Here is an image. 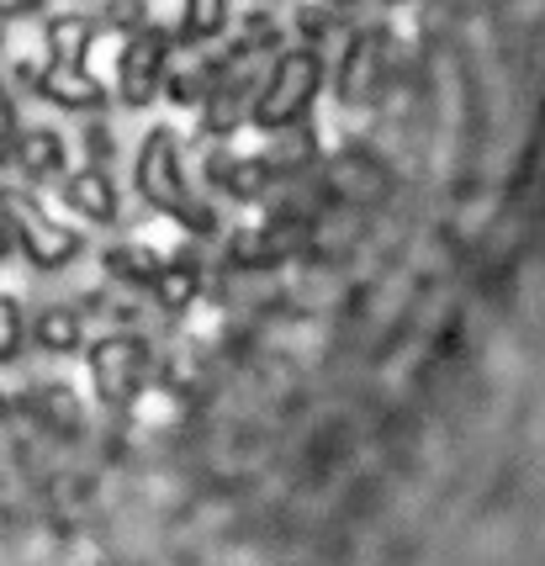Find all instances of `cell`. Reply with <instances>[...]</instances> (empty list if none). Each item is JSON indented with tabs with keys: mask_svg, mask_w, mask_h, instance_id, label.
<instances>
[{
	"mask_svg": "<svg viewBox=\"0 0 545 566\" xmlns=\"http://www.w3.org/2000/svg\"><path fill=\"white\" fill-rule=\"evenodd\" d=\"M323 49H307V43H292V49L275 53V64L260 74V91H254V112H249V127L260 133H281V127L307 123L313 101L323 91Z\"/></svg>",
	"mask_w": 545,
	"mask_h": 566,
	"instance_id": "6da1fadb",
	"label": "cell"
},
{
	"mask_svg": "<svg viewBox=\"0 0 545 566\" xmlns=\"http://www.w3.org/2000/svg\"><path fill=\"white\" fill-rule=\"evenodd\" d=\"M133 191L149 201L154 212L175 218L186 197H191V175H186V154H180V133L170 123H154L138 148H133Z\"/></svg>",
	"mask_w": 545,
	"mask_h": 566,
	"instance_id": "7a4b0ae2",
	"label": "cell"
},
{
	"mask_svg": "<svg viewBox=\"0 0 545 566\" xmlns=\"http://www.w3.org/2000/svg\"><path fill=\"white\" fill-rule=\"evenodd\" d=\"M175 49H180L175 32L159 22L123 38V53H117V101L127 112H144V106H154L165 96V74L175 64Z\"/></svg>",
	"mask_w": 545,
	"mask_h": 566,
	"instance_id": "3957f363",
	"label": "cell"
},
{
	"mask_svg": "<svg viewBox=\"0 0 545 566\" xmlns=\"http://www.w3.org/2000/svg\"><path fill=\"white\" fill-rule=\"evenodd\" d=\"M85 370H91V392L106 402V408H127L144 376H149V339L144 334H127V328H112L101 334L96 345L85 349Z\"/></svg>",
	"mask_w": 545,
	"mask_h": 566,
	"instance_id": "277c9868",
	"label": "cell"
},
{
	"mask_svg": "<svg viewBox=\"0 0 545 566\" xmlns=\"http://www.w3.org/2000/svg\"><path fill=\"white\" fill-rule=\"evenodd\" d=\"M11 207H17V254H22L38 275L70 271L80 254H85V233H80V228L49 218L43 207H32V201L17 197V191H11Z\"/></svg>",
	"mask_w": 545,
	"mask_h": 566,
	"instance_id": "5b68a950",
	"label": "cell"
},
{
	"mask_svg": "<svg viewBox=\"0 0 545 566\" xmlns=\"http://www.w3.org/2000/svg\"><path fill=\"white\" fill-rule=\"evenodd\" d=\"M381 64H387V38L381 27H355L334 64V101L339 106H366L381 91Z\"/></svg>",
	"mask_w": 545,
	"mask_h": 566,
	"instance_id": "8992f818",
	"label": "cell"
},
{
	"mask_svg": "<svg viewBox=\"0 0 545 566\" xmlns=\"http://www.w3.org/2000/svg\"><path fill=\"white\" fill-rule=\"evenodd\" d=\"M27 85L38 91V101H49V106H59V112L101 117V106H106V85H101L85 64H59V59L32 64V70H27Z\"/></svg>",
	"mask_w": 545,
	"mask_h": 566,
	"instance_id": "52a82bcc",
	"label": "cell"
},
{
	"mask_svg": "<svg viewBox=\"0 0 545 566\" xmlns=\"http://www.w3.org/2000/svg\"><path fill=\"white\" fill-rule=\"evenodd\" d=\"M59 197H64V207H70L80 222H91V228H117V218H123V191H117V180H112L106 165H91V159H85L80 170H64Z\"/></svg>",
	"mask_w": 545,
	"mask_h": 566,
	"instance_id": "ba28073f",
	"label": "cell"
},
{
	"mask_svg": "<svg viewBox=\"0 0 545 566\" xmlns=\"http://www.w3.org/2000/svg\"><path fill=\"white\" fill-rule=\"evenodd\" d=\"M0 159L11 165V170H22L32 186H43V180H64L70 170V138L49 123H32V127H17V138L0 148Z\"/></svg>",
	"mask_w": 545,
	"mask_h": 566,
	"instance_id": "9c48e42d",
	"label": "cell"
},
{
	"mask_svg": "<svg viewBox=\"0 0 545 566\" xmlns=\"http://www.w3.org/2000/svg\"><path fill=\"white\" fill-rule=\"evenodd\" d=\"M201 175L212 180V191H223L228 201H260L271 191V165L260 154H233V148L212 144L207 159H201Z\"/></svg>",
	"mask_w": 545,
	"mask_h": 566,
	"instance_id": "30bf717a",
	"label": "cell"
},
{
	"mask_svg": "<svg viewBox=\"0 0 545 566\" xmlns=\"http://www.w3.org/2000/svg\"><path fill=\"white\" fill-rule=\"evenodd\" d=\"M302 233H307V222L281 212L271 222H249L244 233H233L228 254H233V265H275L281 254H292L302 244Z\"/></svg>",
	"mask_w": 545,
	"mask_h": 566,
	"instance_id": "8fae6325",
	"label": "cell"
},
{
	"mask_svg": "<svg viewBox=\"0 0 545 566\" xmlns=\"http://www.w3.org/2000/svg\"><path fill=\"white\" fill-rule=\"evenodd\" d=\"M201 286H207V271H201L197 254H175V260H165L159 275L149 281V296H154V307H159L165 318H175V313L197 307Z\"/></svg>",
	"mask_w": 545,
	"mask_h": 566,
	"instance_id": "7c38bea8",
	"label": "cell"
},
{
	"mask_svg": "<svg viewBox=\"0 0 545 566\" xmlns=\"http://www.w3.org/2000/svg\"><path fill=\"white\" fill-rule=\"evenodd\" d=\"M27 339L43 355H80L85 349V313L70 302H43L38 318L27 323Z\"/></svg>",
	"mask_w": 545,
	"mask_h": 566,
	"instance_id": "4fadbf2b",
	"label": "cell"
},
{
	"mask_svg": "<svg viewBox=\"0 0 545 566\" xmlns=\"http://www.w3.org/2000/svg\"><path fill=\"white\" fill-rule=\"evenodd\" d=\"M96 32L101 22L91 11H53V17H43V43H49V59H59V64H85Z\"/></svg>",
	"mask_w": 545,
	"mask_h": 566,
	"instance_id": "5bb4252c",
	"label": "cell"
},
{
	"mask_svg": "<svg viewBox=\"0 0 545 566\" xmlns=\"http://www.w3.org/2000/svg\"><path fill=\"white\" fill-rule=\"evenodd\" d=\"M159 265H165V254L154 244H144V239L101 249V271H106V281H117L127 292H149V281L159 275Z\"/></svg>",
	"mask_w": 545,
	"mask_h": 566,
	"instance_id": "9a60e30c",
	"label": "cell"
},
{
	"mask_svg": "<svg viewBox=\"0 0 545 566\" xmlns=\"http://www.w3.org/2000/svg\"><path fill=\"white\" fill-rule=\"evenodd\" d=\"M271 144L260 148V159L271 165L275 180H292L297 170H307L318 159V127L313 123H297V127H281V133H265Z\"/></svg>",
	"mask_w": 545,
	"mask_h": 566,
	"instance_id": "2e32d148",
	"label": "cell"
},
{
	"mask_svg": "<svg viewBox=\"0 0 545 566\" xmlns=\"http://www.w3.org/2000/svg\"><path fill=\"white\" fill-rule=\"evenodd\" d=\"M233 17V0H180V27H175V43L180 49H207L228 32Z\"/></svg>",
	"mask_w": 545,
	"mask_h": 566,
	"instance_id": "e0dca14e",
	"label": "cell"
},
{
	"mask_svg": "<svg viewBox=\"0 0 545 566\" xmlns=\"http://www.w3.org/2000/svg\"><path fill=\"white\" fill-rule=\"evenodd\" d=\"M27 349V313L11 292H0V366H17Z\"/></svg>",
	"mask_w": 545,
	"mask_h": 566,
	"instance_id": "ac0fdd59",
	"label": "cell"
},
{
	"mask_svg": "<svg viewBox=\"0 0 545 566\" xmlns=\"http://www.w3.org/2000/svg\"><path fill=\"white\" fill-rule=\"evenodd\" d=\"M96 22L112 32H138V27H149V0H106Z\"/></svg>",
	"mask_w": 545,
	"mask_h": 566,
	"instance_id": "d6986e66",
	"label": "cell"
},
{
	"mask_svg": "<svg viewBox=\"0 0 545 566\" xmlns=\"http://www.w3.org/2000/svg\"><path fill=\"white\" fill-rule=\"evenodd\" d=\"M175 222H186V228H191V233H201V239H212V233L223 228V218H218V207H212V197H197V191L186 197V207L175 212Z\"/></svg>",
	"mask_w": 545,
	"mask_h": 566,
	"instance_id": "ffe728a7",
	"label": "cell"
},
{
	"mask_svg": "<svg viewBox=\"0 0 545 566\" xmlns=\"http://www.w3.org/2000/svg\"><path fill=\"white\" fill-rule=\"evenodd\" d=\"M43 413H49V419H59L64 429H75V423H80V402H75V392L53 381L49 392H43Z\"/></svg>",
	"mask_w": 545,
	"mask_h": 566,
	"instance_id": "44dd1931",
	"label": "cell"
},
{
	"mask_svg": "<svg viewBox=\"0 0 545 566\" xmlns=\"http://www.w3.org/2000/svg\"><path fill=\"white\" fill-rule=\"evenodd\" d=\"M17 254V207H11V191H0V265Z\"/></svg>",
	"mask_w": 545,
	"mask_h": 566,
	"instance_id": "7402d4cb",
	"label": "cell"
},
{
	"mask_svg": "<svg viewBox=\"0 0 545 566\" xmlns=\"http://www.w3.org/2000/svg\"><path fill=\"white\" fill-rule=\"evenodd\" d=\"M17 127H22V117H17V96H11V91L0 85V148L17 138Z\"/></svg>",
	"mask_w": 545,
	"mask_h": 566,
	"instance_id": "603a6c76",
	"label": "cell"
},
{
	"mask_svg": "<svg viewBox=\"0 0 545 566\" xmlns=\"http://www.w3.org/2000/svg\"><path fill=\"white\" fill-rule=\"evenodd\" d=\"M85 138H91V165H106V159L117 154V148H112V127H106V123H91V133H85Z\"/></svg>",
	"mask_w": 545,
	"mask_h": 566,
	"instance_id": "cb8c5ba5",
	"label": "cell"
},
{
	"mask_svg": "<svg viewBox=\"0 0 545 566\" xmlns=\"http://www.w3.org/2000/svg\"><path fill=\"white\" fill-rule=\"evenodd\" d=\"M0 11H49V0H0Z\"/></svg>",
	"mask_w": 545,
	"mask_h": 566,
	"instance_id": "d4e9b609",
	"label": "cell"
},
{
	"mask_svg": "<svg viewBox=\"0 0 545 566\" xmlns=\"http://www.w3.org/2000/svg\"><path fill=\"white\" fill-rule=\"evenodd\" d=\"M0 59H6V27H0Z\"/></svg>",
	"mask_w": 545,
	"mask_h": 566,
	"instance_id": "484cf974",
	"label": "cell"
}]
</instances>
